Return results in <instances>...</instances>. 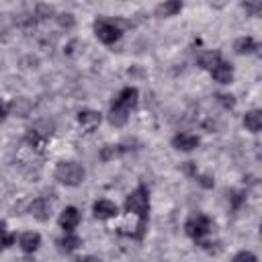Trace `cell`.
<instances>
[{
	"label": "cell",
	"mask_w": 262,
	"mask_h": 262,
	"mask_svg": "<svg viewBox=\"0 0 262 262\" xmlns=\"http://www.w3.org/2000/svg\"><path fill=\"white\" fill-rule=\"evenodd\" d=\"M242 196H244L242 192H231V201H233V209H235V207H237V205L242 203Z\"/></svg>",
	"instance_id": "44dd1931"
},
{
	"label": "cell",
	"mask_w": 262,
	"mask_h": 262,
	"mask_svg": "<svg viewBox=\"0 0 262 262\" xmlns=\"http://www.w3.org/2000/svg\"><path fill=\"white\" fill-rule=\"evenodd\" d=\"M217 61H221V55H219L217 51H207V53H203L201 59H199V63H201L203 68H207V70H211Z\"/></svg>",
	"instance_id": "2e32d148"
},
{
	"label": "cell",
	"mask_w": 262,
	"mask_h": 262,
	"mask_svg": "<svg viewBox=\"0 0 262 262\" xmlns=\"http://www.w3.org/2000/svg\"><path fill=\"white\" fill-rule=\"evenodd\" d=\"M125 211L133 217H137V221L145 223L147 221V213H149V190L147 186H137L125 201Z\"/></svg>",
	"instance_id": "7a4b0ae2"
},
{
	"label": "cell",
	"mask_w": 262,
	"mask_h": 262,
	"mask_svg": "<svg viewBox=\"0 0 262 262\" xmlns=\"http://www.w3.org/2000/svg\"><path fill=\"white\" fill-rule=\"evenodd\" d=\"M100 121H102V117H100L98 111L86 108V111H80V113H78V123H80V127H82L86 133H92V131L100 125Z\"/></svg>",
	"instance_id": "52a82bcc"
},
{
	"label": "cell",
	"mask_w": 262,
	"mask_h": 262,
	"mask_svg": "<svg viewBox=\"0 0 262 262\" xmlns=\"http://www.w3.org/2000/svg\"><path fill=\"white\" fill-rule=\"evenodd\" d=\"M18 246H20L23 252L33 254V252H37L39 246H41V235H39L37 231H25V233L18 237Z\"/></svg>",
	"instance_id": "30bf717a"
},
{
	"label": "cell",
	"mask_w": 262,
	"mask_h": 262,
	"mask_svg": "<svg viewBox=\"0 0 262 262\" xmlns=\"http://www.w3.org/2000/svg\"><path fill=\"white\" fill-rule=\"evenodd\" d=\"M209 72H211L213 80L219 82V84H229V82L233 80V68H231L227 61H223V59L217 61Z\"/></svg>",
	"instance_id": "ba28073f"
},
{
	"label": "cell",
	"mask_w": 262,
	"mask_h": 262,
	"mask_svg": "<svg viewBox=\"0 0 262 262\" xmlns=\"http://www.w3.org/2000/svg\"><path fill=\"white\" fill-rule=\"evenodd\" d=\"M78 223H80V211L76 207H66L59 213V227L66 233H74V229L78 227Z\"/></svg>",
	"instance_id": "8992f818"
},
{
	"label": "cell",
	"mask_w": 262,
	"mask_h": 262,
	"mask_svg": "<svg viewBox=\"0 0 262 262\" xmlns=\"http://www.w3.org/2000/svg\"><path fill=\"white\" fill-rule=\"evenodd\" d=\"M172 145H174L176 149L190 151V149H194V147L199 145V137H196V135H192V133H178V135H174Z\"/></svg>",
	"instance_id": "7c38bea8"
},
{
	"label": "cell",
	"mask_w": 262,
	"mask_h": 262,
	"mask_svg": "<svg viewBox=\"0 0 262 262\" xmlns=\"http://www.w3.org/2000/svg\"><path fill=\"white\" fill-rule=\"evenodd\" d=\"M137 98H139L137 88H133V86L123 88V90L113 98V102H111L108 121H111L113 125H117V127L125 125L127 119H129V113H131V111L135 108V104H137Z\"/></svg>",
	"instance_id": "6da1fadb"
},
{
	"label": "cell",
	"mask_w": 262,
	"mask_h": 262,
	"mask_svg": "<svg viewBox=\"0 0 262 262\" xmlns=\"http://www.w3.org/2000/svg\"><path fill=\"white\" fill-rule=\"evenodd\" d=\"M244 125H246L248 131L258 133V131L262 129V113H260V111H250V113H246Z\"/></svg>",
	"instance_id": "4fadbf2b"
},
{
	"label": "cell",
	"mask_w": 262,
	"mask_h": 262,
	"mask_svg": "<svg viewBox=\"0 0 262 262\" xmlns=\"http://www.w3.org/2000/svg\"><path fill=\"white\" fill-rule=\"evenodd\" d=\"M49 213H51V203H49L45 196H37V199L31 203V215L37 217L39 221L49 219Z\"/></svg>",
	"instance_id": "8fae6325"
},
{
	"label": "cell",
	"mask_w": 262,
	"mask_h": 262,
	"mask_svg": "<svg viewBox=\"0 0 262 262\" xmlns=\"http://www.w3.org/2000/svg\"><path fill=\"white\" fill-rule=\"evenodd\" d=\"M94 33H96V37L102 41V43H106V45H111V43H115V41H119L121 39V27L117 25V23H113V20H96L94 23Z\"/></svg>",
	"instance_id": "5b68a950"
},
{
	"label": "cell",
	"mask_w": 262,
	"mask_h": 262,
	"mask_svg": "<svg viewBox=\"0 0 262 262\" xmlns=\"http://www.w3.org/2000/svg\"><path fill=\"white\" fill-rule=\"evenodd\" d=\"M233 47H235L237 53H252V51L258 49V43H256L252 37H239Z\"/></svg>",
	"instance_id": "5bb4252c"
},
{
	"label": "cell",
	"mask_w": 262,
	"mask_h": 262,
	"mask_svg": "<svg viewBox=\"0 0 262 262\" xmlns=\"http://www.w3.org/2000/svg\"><path fill=\"white\" fill-rule=\"evenodd\" d=\"M78 262H98L96 258H92V256H86V258H80Z\"/></svg>",
	"instance_id": "603a6c76"
},
{
	"label": "cell",
	"mask_w": 262,
	"mask_h": 262,
	"mask_svg": "<svg viewBox=\"0 0 262 262\" xmlns=\"http://www.w3.org/2000/svg\"><path fill=\"white\" fill-rule=\"evenodd\" d=\"M211 229H213V221H211L207 215H203V213L190 215V217L186 219V223H184L186 235L192 237V239H196V242H201L203 237H207V235L211 233Z\"/></svg>",
	"instance_id": "277c9868"
},
{
	"label": "cell",
	"mask_w": 262,
	"mask_h": 262,
	"mask_svg": "<svg viewBox=\"0 0 262 262\" xmlns=\"http://www.w3.org/2000/svg\"><path fill=\"white\" fill-rule=\"evenodd\" d=\"M6 119V104L2 102V98H0V123Z\"/></svg>",
	"instance_id": "7402d4cb"
},
{
	"label": "cell",
	"mask_w": 262,
	"mask_h": 262,
	"mask_svg": "<svg viewBox=\"0 0 262 262\" xmlns=\"http://www.w3.org/2000/svg\"><path fill=\"white\" fill-rule=\"evenodd\" d=\"M14 235L6 229V225L4 223H0V250H4V248H10L12 244H14Z\"/></svg>",
	"instance_id": "e0dca14e"
},
{
	"label": "cell",
	"mask_w": 262,
	"mask_h": 262,
	"mask_svg": "<svg viewBox=\"0 0 262 262\" xmlns=\"http://www.w3.org/2000/svg\"><path fill=\"white\" fill-rule=\"evenodd\" d=\"M57 244H59V248H61L63 252H74V250L80 246V237L74 235V233H66Z\"/></svg>",
	"instance_id": "9a60e30c"
},
{
	"label": "cell",
	"mask_w": 262,
	"mask_h": 262,
	"mask_svg": "<svg viewBox=\"0 0 262 262\" xmlns=\"http://www.w3.org/2000/svg\"><path fill=\"white\" fill-rule=\"evenodd\" d=\"M84 168L78 162H59L55 168V180H59L66 186H78L80 182H84Z\"/></svg>",
	"instance_id": "3957f363"
},
{
	"label": "cell",
	"mask_w": 262,
	"mask_h": 262,
	"mask_svg": "<svg viewBox=\"0 0 262 262\" xmlns=\"http://www.w3.org/2000/svg\"><path fill=\"white\" fill-rule=\"evenodd\" d=\"M180 10H182V4H180V2H166V4H162V6L158 8V12L164 14V16H172V14L180 12Z\"/></svg>",
	"instance_id": "ac0fdd59"
},
{
	"label": "cell",
	"mask_w": 262,
	"mask_h": 262,
	"mask_svg": "<svg viewBox=\"0 0 262 262\" xmlns=\"http://www.w3.org/2000/svg\"><path fill=\"white\" fill-rule=\"evenodd\" d=\"M92 211H94V217H96V219H113V217L117 215V205H115L113 201L100 199V201L94 203Z\"/></svg>",
	"instance_id": "9c48e42d"
},
{
	"label": "cell",
	"mask_w": 262,
	"mask_h": 262,
	"mask_svg": "<svg viewBox=\"0 0 262 262\" xmlns=\"http://www.w3.org/2000/svg\"><path fill=\"white\" fill-rule=\"evenodd\" d=\"M233 262H258V258H256V254H252L248 250H242L233 256Z\"/></svg>",
	"instance_id": "d6986e66"
},
{
	"label": "cell",
	"mask_w": 262,
	"mask_h": 262,
	"mask_svg": "<svg viewBox=\"0 0 262 262\" xmlns=\"http://www.w3.org/2000/svg\"><path fill=\"white\" fill-rule=\"evenodd\" d=\"M219 100L223 102V106H229V108L235 104V100H233V96H231V94H229V96H227V94H219Z\"/></svg>",
	"instance_id": "ffe728a7"
}]
</instances>
